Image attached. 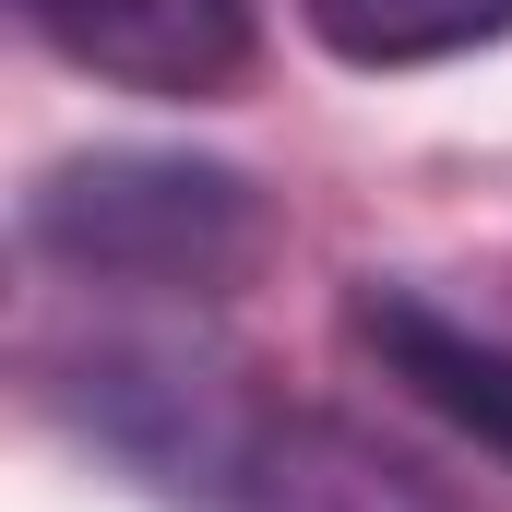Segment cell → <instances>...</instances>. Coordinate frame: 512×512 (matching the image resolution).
Returning a JSON list of instances; mask_svg holds the SVG:
<instances>
[{
  "mask_svg": "<svg viewBox=\"0 0 512 512\" xmlns=\"http://www.w3.org/2000/svg\"><path fill=\"white\" fill-rule=\"evenodd\" d=\"M60 417L167 512H477L382 429L298 405L179 334H96L84 358H60Z\"/></svg>",
  "mask_w": 512,
  "mask_h": 512,
  "instance_id": "cell-1",
  "label": "cell"
},
{
  "mask_svg": "<svg viewBox=\"0 0 512 512\" xmlns=\"http://www.w3.org/2000/svg\"><path fill=\"white\" fill-rule=\"evenodd\" d=\"M24 251L72 286H155V298H227L274 251V203L227 155L167 143H96L60 155L24 191Z\"/></svg>",
  "mask_w": 512,
  "mask_h": 512,
  "instance_id": "cell-2",
  "label": "cell"
},
{
  "mask_svg": "<svg viewBox=\"0 0 512 512\" xmlns=\"http://www.w3.org/2000/svg\"><path fill=\"white\" fill-rule=\"evenodd\" d=\"M24 24L120 96H227L251 72V0H24Z\"/></svg>",
  "mask_w": 512,
  "mask_h": 512,
  "instance_id": "cell-3",
  "label": "cell"
},
{
  "mask_svg": "<svg viewBox=\"0 0 512 512\" xmlns=\"http://www.w3.org/2000/svg\"><path fill=\"white\" fill-rule=\"evenodd\" d=\"M346 334L382 358V382H405L429 417H453L477 453H501V465H512V346H501V334L453 322L441 298H417V286H382V274L346 298Z\"/></svg>",
  "mask_w": 512,
  "mask_h": 512,
  "instance_id": "cell-4",
  "label": "cell"
},
{
  "mask_svg": "<svg viewBox=\"0 0 512 512\" xmlns=\"http://www.w3.org/2000/svg\"><path fill=\"white\" fill-rule=\"evenodd\" d=\"M298 24H310L346 72H429V60L501 48L512 0H298Z\"/></svg>",
  "mask_w": 512,
  "mask_h": 512,
  "instance_id": "cell-5",
  "label": "cell"
}]
</instances>
